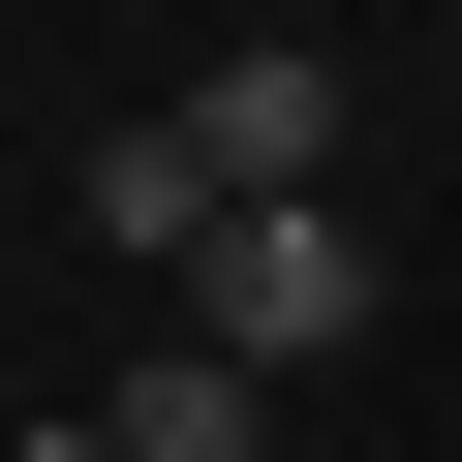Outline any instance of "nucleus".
Instances as JSON below:
<instances>
[{
	"label": "nucleus",
	"instance_id": "nucleus-1",
	"mask_svg": "<svg viewBox=\"0 0 462 462\" xmlns=\"http://www.w3.org/2000/svg\"><path fill=\"white\" fill-rule=\"evenodd\" d=\"M370 309H401V247H370L339 185H278V216H216V247H185V339L247 370V401H278V370H339Z\"/></svg>",
	"mask_w": 462,
	"mask_h": 462
},
{
	"label": "nucleus",
	"instance_id": "nucleus-2",
	"mask_svg": "<svg viewBox=\"0 0 462 462\" xmlns=\"http://www.w3.org/2000/svg\"><path fill=\"white\" fill-rule=\"evenodd\" d=\"M154 154H185V216H278V185H339V62H309V32H216Z\"/></svg>",
	"mask_w": 462,
	"mask_h": 462
},
{
	"label": "nucleus",
	"instance_id": "nucleus-3",
	"mask_svg": "<svg viewBox=\"0 0 462 462\" xmlns=\"http://www.w3.org/2000/svg\"><path fill=\"white\" fill-rule=\"evenodd\" d=\"M93 462H278V401H247V370H216V339H154V370L93 401Z\"/></svg>",
	"mask_w": 462,
	"mask_h": 462
},
{
	"label": "nucleus",
	"instance_id": "nucleus-4",
	"mask_svg": "<svg viewBox=\"0 0 462 462\" xmlns=\"http://www.w3.org/2000/svg\"><path fill=\"white\" fill-rule=\"evenodd\" d=\"M0 462H93V431H0Z\"/></svg>",
	"mask_w": 462,
	"mask_h": 462
}]
</instances>
